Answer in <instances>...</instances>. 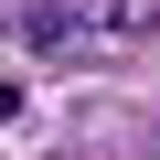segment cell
<instances>
[{"instance_id":"1","label":"cell","mask_w":160,"mask_h":160,"mask_svg":"<svg viewBox=\"0 0 160 160\" xmlns=\"http://www.w3.org/2000/svg\"><path fill=\"white\" fill-rule=\"evenodd\" d=\"M128 32H139L128 0H32V11H22V43L32 53H107Z\"/></svg>"},{"instance_id":"2","label":"cell","mask_w":160,"mask_h":160,"mask_svg":"<svg viewBox=\"0 0 160 160\" xmlns=\"http://www.w3.org/2000/svg\"><path fill=\"white\" fill-rule=\"evenodd\" d=\"M11 107H22V86H11V75H0V118H11Z\"/></svg>"}]
</instances>
